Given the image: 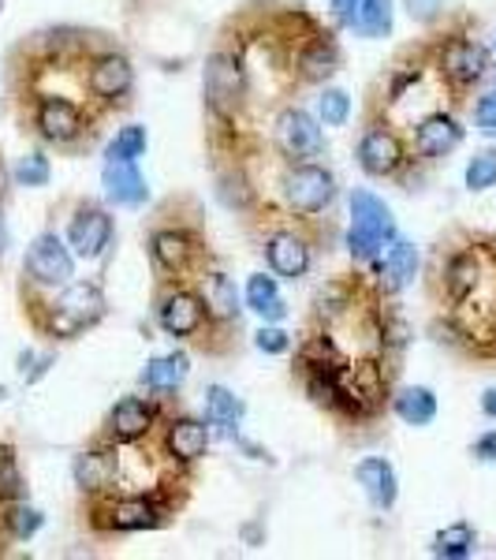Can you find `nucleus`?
<instances>
[{
    "label": "nucleus",
    "mask_w": 496,
    "mask_h": 560,
    "mask_svg": "<svg viewBox=\"0 0 496 560\" xmlns=\"http://www.w3.org/2000/svg\"><path fill=\"white\" fill-rule=\"evenodd\" d=\"M187 374H191V359L184 355V351H173V355H161V359H150L146 370H142V382L153 393H173L187 382Z\"/></svg>",
    "instance_id": "22"
},
{
    "label": "nucleus",
    "mask_w": 496,
    "mask_h": 560,
    "mask_svg": "<svg viewBox=\"0 0 496 560\" xmlns=\"http://www.w3.org/2000/svg\"><path fill=\"white\" fill-rule=\"evenodd\" d=\"M4 247H8V229H4V217H0V258H4Z\"/></svg>",
    "instance_id": "44"
},
{
    "label": "nucleus",
    "mask_w": 496,
    "mask_h": 560,
    "mask_svg": "<svg viewBox=\"0 0 496 560\" xmlns=\"http://www.w3.org/2000/svg\"><path fill=\"white\" fill-rule=\"evenodd\" d=\"M395 240V217L389 206L369 191L351 195V229H347V250L351 258L369 261Z\"/></svg>",
    "instance_id": "1"
},
{
    "label": "nucleus",
    "mask_w": 496,
    "mask_h": 560,
    "mask_svg": "<svg viewBox=\"0 0 496 560\" xmlns=\"http://www.w3.org/2000/svg\"><path fill=\"white\" fill-rule=\"evenodd\" d=\"M340 65V52H336V45L332 42H310L303 49V57H299V71H303V79H310V83H321V79H329L332 71H336Z\"/></svg>",
    "instance_id": "28"
},
{
    "label": "nucleus",
    "mask_w": 496,
    "mask_h": 560,
    "mask_svg": "<svg viewBox=\"0 0 496 560\" xmlns=\"http://www.w3.org/2000/svg\"><path fill=\"white\" fill-rule=\"evenodd\" d=\"M68 243L79 258L97 261L113 247V217L97 206H83L75 217H71V229H68Z\"/></svg>",
    "instance_id": "6"
},
{
    "label": "nucleus",
    "mask_w": 496,
    "mask_h": 560,
    "mask_svg": "<svg viewBox=\"0 0 496 560\" xmlns=\"http://www.w3.org/2000/svg\"><path fill=\"white\" fill-rule=\"evenodd\" d=\"M243 400L232 388L224 385H210L205 388V422H213V427H221L224 433H236L239 422H243Z\"/></svg>",
    "instance_id": "24"
},
{
    "label": "nucleus",
    "mask_w": 496,
    "mask_h": 560,
    "mask_svg": "<svg viewBox=\"0 0 496 560\" xmlns=\"http://www.w3.org/2000/svg\"><path fill=\"white\" fill-rule=\"evenodd\" d=\"M355 478H358V486L366 490L369 501L377 504V509H392L395 504V471H392V464L389 459H381V456H369L363 459V464L355 467Z\"/></svg>",
    "instance_id": "19"
},
{
    "label": "nucleus",
    "mask_w": 496,
    "mask_h": 560,
    "mask_svg": "<svg viewBox=\"0 0 496 560\" xmlns=\"http://www.w3.org/2000/svg\"><path fill=\"white\" fill-rule=\"evenodd\" d=\"M474 124L482 135H496V94H482L474 105Z\"/></svg>",
    "instance_id": "39"
},
{
    "label": "nucleus",
    "mask_w": 496,
    "mask_h": 560,
    "mask_svg": "<svg viewBox=\"0 0 496 560\" xmlns=\"http://www.w3.org/2000/svg\"><path fill=\"white\" fill-rule=\"evenodd\" d=\"M150 247H153V258H157V266L168 269V273H187V269H191V261H194V255H198L194 240L187 236V232H179V229L157 232Z\"/></svg>",
    "instance_id": "21"
},
{
    "label": "nucleus",
    "mask_w": 496,
    "mask_h": 560,
    "mask_svg": "<svg viewBox=\"0 0 496 560\" xmlns=\"http://www.w3.org/2000/svg\"><path fill=\"white\" fill-rule=\"evenodd\" d=\"M34 124L49 142H71L83 135V113H79L75 102L68 97H42L38 113H34Z\"/></svg>",
    "instance_id": "9"
},
{
    "label": "nucleus",
    "mask_w": 496,
    "mask_h": 560,
    "mask_svg": "<svg viewBox=\"0 0 496 560\" xmlns=\"http://www.w3.org/2000/svg\"><path fill=\"white\" fill-rule=\"evenodd\" d=\"M258 351H265V355H284L287 348H292V337H287L284 329H276V325H265V329L255 337Z\"/></svg>",
    "instance_id": "38"
},
{
    "label": "nucleus",
    "mask_w": 496,
    "mask_h": 560,
    "mask_svg": "<svg viewBox=\"0 0 496 560\" xmlns=\"http://www.w3.org/2000/svg\"><path fill=\"white\" fill-rule=\"evenodd\" d=\"M243 90H247V79H243V65L232 52H213L205 60V97L216 113H228V108L239 105Z\"/></svg>",
    "instance_id": "5"
},
{
    "label": "nucleus",
    "mask_w": 496,
    "mask_h": 560,
    "mask_svg": "<svg viewBox=\"0 0 496 560\" xmlns=\"http://www.w3.org/2000/svg\"><path fill=\"white\" fill-rule=\"evenodd\" d=\"M459 142H463V128L445 113L426 116V120L418 124V131H414V150H418L422 158H445Z\"/></svg>",
    "instance_id": "15"
},
{
    "label": "nucleus",
    "mask_w": 496,
    "mask_h": 560,
    "mask_svg": "<svg viewBox=\"0 0 496 560\" xmlns=\"http://www.w3.org/2000/svg\"><path fill=\"white\" fill-rule=\"evenodd\" d=\"M153 419H157V411H153L150 400H142V396H123V400L108 411V433H113V441L128 445V441L146 438Z\"/></svg>",
    "instance_id": "13"
},
{
    "label": "nucleus",
    "mask_w": 496,
    "mask_h": 560,
    "mask_svg": "<svg viewBox=\"0 0 496 560\" xmlns=\"http://www.w3.org/2000/svg\"><path fill=\"white\" fill-rule=\"evenodd\" d=\"M247 306L258 314V318H265V322L287 318V306H284L281 295H276V280L265 277V273H255V277L247 280Z\"/></svg>",
    "instance_id": "26"
},
{
    "label": "nucleus",
    "mask_w": 496,
    "mask_h": 560,
    "mask_svg": "<svg viewBox=\"0 0 496 560\" xmlns=\"http://www.w3.org/2000/svg\"><path fill=\"white\" fill-rule=\"evenodd\" d=\"M358 165L369 176H392L403 165V142L389 128H369L358 142Z\"/></svg>",
    "instance_id": "10"
},
{
    "label": "nucleus",
    "mask_w": 496,
    "mask_h": 560,
    "mask_svg": "<svg viewBox=\"0 0 496 560\" xmlns=\"http://www.w3.org/2000/svg\"><path fill=\"white\" fill-rule=\"evenodd\" d=\"M284 198L303 217L321 213L336 198V179H332V173H324L321 165H295L284 176Z\"/></svg>",
    "instance_id": "4"
},
{
    "label": "nucleus",
    "mask_w": 496,
    "mask_h": 560,
    "mask_svg": "<svg viewBox=\"0 0 496 560\" xmlns=\"http://www.w3.org/2000/svg\"><path fill=\"white\" fill-rule=\"evenodd\" d=\"M26 493L20 464H15L12 448H0V501H20Z\"/></svg>",
    "instance_id": "35"
},
{
    "label": "nucleus",
    "mask_w": 496,
    "mask_h": 560,
    "mask_svg": "<svg viewBox=\"0 0 496 560\" xmlns=\"http://www.w3.org/2000/svg\"><path fill=\"white\" fill-rule=\"evenodd\" d=\"M26 273H31L34 284H45V288L71 284V277H75V258H71V250L64 247V240H60L57 232H42V236L31 243V250H26Z\"/></svg>",
    "instance_id": "3"
},
{
    "label": "nucleus",
    "mask_w": 496,
    "mask_h": 560,
    "mask_svg": "<svg viewBox=\"0 0 496 560\" xmlns=\"http://www.w3.org/2000/svg\"><path fill=\"white\" fill-rule=\"evenodd\" d=\"M351 23L363 38H385L392 31V0H358Z\"/></svg>",
    "instance_id": "27"
},
{
    "label": "nucleus",
    "mask_w": 496,
    "mask_h": 560,
    "mask_svg": "<svg viewBox=\"0 0 496 560\" xmlns=\"http://www.w3.org/2000/svg\"><path fill=\"white\" fill-rule=\"evenodd\" d=\"M321 128L310 113L303 108H284L281 120H276V147H281L292 161L318 158L321 153Z\"/></svg>",
    "instance_id": "7"
},
{
    "label": "nucleus",
    "mask_w": 496,
    "mask_h": 560,
    "mask_svg": "<svg viewBox=\"0 0 496 560\" xmlns=\"http://www.w3.org/2000/svg\"><path fill=\"white\" fill-rule=\"evenodd\" d=\"M165 448L179 464H194V459H202L205 448H210V427L198 419H173L165 430Z\"/></svg>",
    "instance_id": "16"
},
{
    "label": "nucleus",
    "mask_w": 496,
    "mask_h": 560,
    "mask_svg": "<svg viewBox=\"0 0 496 560\" xmlns=\"http://www.w3.org/2000/svg\"><path fill=\"white\" fill-rule=\"evenodd\" d=\"M42 523H45V516L38 509H31V504H15V509L4 512V527H8V535H12L15 541L34 538L42 530Z\"/></svg>",
    "instance_id": "33"
},
{
    "label": "nucleus",
    "mask_w": 496,
    "mask_h": 560,
    "mask_svg": "<svg viewBox=\"0 0 496 560\" xmlns=\"http://www.w3.org/2000/svg\"><path fill=\"white\" fill-rule=\"evenodd\" d=\"M433 553L445 557V560H463L474 553V530L467 523H452L445 527L437 538H433Z\"/></svg>",
    "instance_id": "30"
},
{
    "label": "nucleus",
    "mask_w": 496,
    "mask_h": 560,
    "mask_svg": "<svg viewBox=\"0 0 496 560\" xmlns=\"http://www.w3.org/2000/svg\"><path fill=\"white\" fill-rule=\"evenodd\" d=\"M496 184V150H485L467 165V187L471 191H489Z\"/></svg>",
    "instance_id": "37"
},
{
    "label": "nucleus",
    "mask_w": 496,
    "mask_h": 560,
    "mask_svg": "<svg viewBox=\"0 0 496 560\" xmlns=\"http://www.w3.org/2000/svg\"><path fill=\"white\" fill-rule=\"evenodd\" d=\"M414 273H418V250H414V243L392 240L389 255H385V266H381L385 288H389V292H403L414 280Z\"/></svg>",
    "instance_id": "23"
},
{
    "label": "nucleus",
    "mask_w": 496,
    "mask_h": 560,
    "mask_svg": "<svg viewBox=\"0 0 496 560\" xmlns=\"http://www.w3.org/2000/svg\"><path fill=\"white\" fill-rule=\"evenodd\" d=\"M205 314H210L205 300H198L194 292H184V288H179V292H168L157 306V322L168 337H194V332L205 325Z\"/></svg>",
    "instance_id": "8"
},
{
    "label": "nucleus",
    "mask_w": 496,
    "mask_h": 560,
    "mask_svg": "<svg viewBox=\"0 0 496 560\" xmlns=\"http://www.w3.org/2000/svg\"><path fill=\"white\" fill-rule=\"evenodd\" d=\"M102 187L105 198L116 206H142L146 202V179L134 168V161H105V173H102Z\"/></svg>",
    "instance_id": "14"
},
{
    "label": "nucleus",
    "mask_w": 496,
    "mask_h": 560,
    "mask_svg": "<svg viewBox=\"0 0 496 560\" xmlns=\"http://www.w3.org/2000/svg\"><path fill=\"white\" fill-rule=\"evenodd\" d=\"M134 75H131V65L128 57H116V52H105L90 65V75H86V86L97 102H116L131 90Z\"/></svg>",
    "instance_id": "12"
},
{
    "label": "nucleus",
    "mask_w": 496,
    "mask_h": 560,
    "mask_svg": "<svg viewBox=\"0 0 496 560\" xmlns=\"http://www.w3.org/2000/svg\"><path fill=\"white\" fill-rule=\"evenodd\" d=\"M440 4H445V0H403V8H408V15L414 23H433L440 15Z\"/></svg>",
    "instance_id": "40"
},
{
    "label": "nucleus",
    "mask_w": 496,
    "mask_h": 560,
    "mask_svg": "<svg viewBox=\"0 0 496 560\" xmlns=\"http://www.w3.org/2000/svg\"><path fill=\"white\" fill-rule=\"evenodd\" d=\"M318 116H321L324 128H344L347 116H351V97L344 90H324L318 97Z\"/></svg>",
    "instance_id": "34"
},
{
    "label": "nucleus",
    "mask_w": 496,
    "mask_h": 560,
    "mask_svg": "<svg viewBox=\"0 0 496 560\" xmlns=\"http://www.w3.org/2000/svg\"><path fill=\"white\" fill-rule=\"evenodd\" d=\"M205 306L221 318H236L239 314V292L224 273H210L205 277Z\"/></svg>",
    "instance_id": "29"
},
{
    "label": "nucleus",
    "mask_w": 496,
    "mask_h": 560,
    "mask_svg": "<svg viewBox=\"0 0 496 560\" xmlns=\"http://www.w3.org/2000/svg\"><path fill=\"white\" fill-rule=\"evenodd\" d=\"M105 314V295L97 284H64L57 303L49 306V332L52 337H79Z\"/></svg>",
    "instance_id": "2"
},
{
    "label": "nucleus",
    "mask_w": 496,
    "mask_h": 560,
    "mask_svg": "<svg viewBox=\"0 0 496 560\" xmlns=\"http://www.w3.org/2000/svg\"><path fill=\"white\" fill-rule=\"evenodd\" d=\"M161 504L150 501V497H123L108 509V527L113 530H150L161 527Z\"/></svg>",
    "instance_id": "20"
},
{
    "label": "nucleus",
    "mask_w": 496,
    "mask_h": 560,
    "mask_svg": "<svg viewBox=\"0 0 496 560\" xmlns=\"http://www.w3.org/2000/svg\"><path fill=\"white\" fill-rule=\"evenodd\" d=\"M392 408L408 427H426V422L437 419V396H433L426 385H408L392 400Z\"/></svg>",
    "instance_id": "25"
},
{
    "label": "nucleus",
    "mask_w": 496,
    "mask_h": 560,
    "mask_svg": "<svg viewBox=\"0 0 496 560\" xmlns=\"http://www.w3.org/2000/svg\"><path fill=\"white\" fill-rule=\"evenodd\" d=\"M71 475H75V486L83 493H105V490H113V482H116V456L105 453V448L79 453Z\"/></svg>",
    "instance_id": "18"
},
{
    "label": "nucleus",
    "mask_w": 496,
    "mask_h": 560,
    "mask_svg": "<svg viewBox=\"0 0 496 560\" xmlns=\"http://www.w3.org/2000/svg\"><path fill=\"white\" fill-rule=\"evenodd\" d=\"M445 284H448V295H452V300H467L477 284V258L474 255H456L452 261H448Z\"/></svg>",
    "instance_id": "31"
},
{
    "label": "nucleus",
    "mask_w": 496,
    "mask_h": 560,
    "mask_svg": "<svg viewBox=\"0 0 496 560\" xmlns=\"http://www.w3.org/2000/svg\"><path fill=\"white\" fill-rule=\"evenodd\" d=\"M440 68H445V75L452 79L456 86H471L489 71V52H485L477 42L456 38L445 45V52H440Z\"/></svg>",
    "instance_id": "11"
},
{
    "label": "nucleus",
    "mask_w": 496,
    "mask_h": 560,
    "mask_svg": "<svg viewBox=\"0 0 496 560\" xmlns=\"http://www.w3.org/2000/svg\"><path fill=\"white\" fill-rule=\"evenodd\" d=\"M355 8H358V0H332V12H336L340 20H351V15H355Z\"/></svg>",
    "instance_id": "42"
},
{
    "label": "nucleus",
    "mask_w": 496,
    "mask_h": 560,
    "mask_svg": "<svg viewBox=\"0 0 496 560\" xmlns=\"http://www.w3.org/2000/svg\"><path fill=\"white\" fill-rule=\"evenodd\" d=\"M482 411H485V415H493V419H496V388H489V393L482 396Z\"/></svg>",
    "instance_id": "43"
},
{
    "label": "nucleus",
    "mask_w": 496,
    "mask_h": 560,
    "mask_svg": "<svg viewBox=\"0 0 496 560\" xmlns=\"http://www.w3.org/2000/svg\"><path fill=\"white\" fill-rule=\"evenodd\" d=\"M265 258H269V269L284 280H299L306 269H310V247L306 240L292 236V232H281L265 243Z\"/></svg>",
    "instance_id": "17"
},
{
    "label": "nucleus",
    "mask_w": 496,
    "mask_h": 560,
    "mask_svg": "<svg viewBox=\"0 0 496 560\" xmlns=\"http://www.w3.org/2000/svg\"><path fill=\"white\" fill-rule=\"evenodd\" d=\"M146 153V128L139 124H128V128L116 131V139L108 142V158L113 161H134Z\"/></svg>",
    "instance_id": "32"
},
{
    "label": "nucleus",
    "mask_w": 496,
    "mask_h": 560,
    "mask_svg": "<svg viewBox=\"0 0 496 560\" xmlns=\"http://www.w3.org/2000/svg\"><path fill=\"white\" fill-rule=\"evenodd\" d=\"M474 456H477V459H489V464H496V433H482V438L474 441Z\"/></svg>",
    "instance_id": "41"
},
{
    "label": "nucleus",
    "mask_w": 496,
    "mask_h": 560,
    "mask_svg": "<svg viewBox=\"0 0 496 560\" xmlns=\"http://www.w3.org/2000/svg\"><path fill=\"white\" fill-rule=\"evenodd\" d=\"M49 158L45 153H26V158H20V165H15V184L23 187H45L49 184Z\"/></svg>",
    "instance_id": "36"
}]
</instances>
